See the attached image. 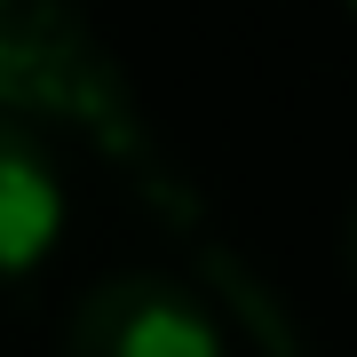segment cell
<instances>
[{"label": "cell", "mask_w": 357, "mask_h": 357, "mask_svg": "<svg viewBox=\"0 0 357 357\" xmlns=\"http://www.w3.org/2000/svg\"><path fill=\"white\" fill-rule=\"evenodd\" d=\"M349 270H357V222H349Z\"/></svg>", "instance_id": "3"}, {"label": "cell", "mask_w": 357, "mask_h": 357, "mask_svg": "<svg viewBox=\"0 0 357 357\" xmlns=\"http://www.w3.org/2000/svg\"><path fill=\"white\" fill-rule=\"evenodd\" d=\"M56 230H64V183L16 119H0V286L32 278Z\"/></svg>", "instance_id": "2"}, {"label": "cell", "mask_w": 357, "mask_h": 357, "mask_svg": "<svg viewBox=\"0 0 357 357\" xmlns=\"http://www.w3.org/2000/svg\"><path fill=\"white\" fill-rule=\"evenodd\" d=\"M64 342L79 357H215L222 349V318L183 278L128 270V278H103L72 310Z\"/></svg>", "instance_id": "1"}]
</instances>
